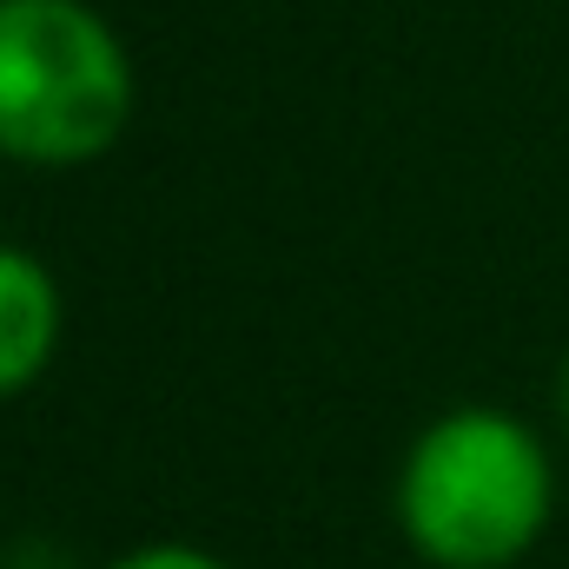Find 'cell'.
I'll list each match as a JSON object with an SVG mask.
<instances>
[{
    "label": "cell",
    "instance_id": "obj_1",
    "mask_svg": "<svg viewBox=\"0 0 569 569\" xmlns=\"http://www.w3.org/2000/svg\"><path fill=\"white\" fill-rule=\"evenodd\" d=\"M557 470L517 411L463 405L411 443L398 470V523L437 569H510L550 523Z\"/></svg>",
    "mask_w": 569,
    "mask_h": 569
},
{
    "label": "cell",
    "instance_id": "obj_2",
    "mask_svg": "<svg viewBox=\"0 0 569 569\" xmlns=\"http://www.w3.org/2000/svg\"><path fill=\"white\" fill-rule=\"evenodd\" d=\"M133 53L87 0H0V152L87 166L133 127Z\"/></svg>",
    "mask_w": 569,
    "mask_h": 569
},
{
    "label": "cell",
    "instance_id": "obj_3",
    "mask_svg": "<svg viewBox=\"0 0 569 569\" xmlns=\"http://www.w3.org/2000/svg\"><path fill=\"white\" fill-rule=\"evenodd\" d=\"M53 345H60V284L33 252L0 246V398L27 391L53 365Z\"/></svg>",
    "mask_w": 569,
    "mask_h": 569
},
{
    "label": "cell",
    "instance_id": "obj_4",
    "mask_svg": "<svg viewBox=\"0 0 569 569\" xmlns=\"http://www.w3.org/2000/svg\"><path fill=\"white\" fill-rule=\"evenodd\" d=\"M107 569H232V563H219V557H206L192 543H146V550H133V557H120Z\"/></svg>",
    "mask_w": 569,
    "mask_h": 569
},
{
    "label": "cell",
    "instance_id": "obj_5",
    "mask_svg": "<svg viewBox=\"0 0 569 569\" xmlns=\"http://www.w3.org/2000/svg\"><path fill=\"white\" fill-rule=\"evenodd\" d=\"M563 411H569V365H563Z\"/></svg>",
    "mask_w": 569,
    "mask_h": 569
}]
</instances>
